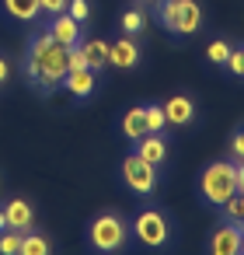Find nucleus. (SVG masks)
<instances>
[{
  "label": "nucleus",
  "instance_id": "11",
  "mask_svg": "<svg viewBox=\"0 0 244 255\" xmlns=\"http://www.w3.org/2000/svg\"><path fill=\"white\" fill-rule=\"evenodd\" d=\"M4 217H7V227H11V231H21V234H25V231L35 227V206H32L28 199H21V196L4 206Z\"/></svg>",
  "mask_w": 244,
  "mask_h": 255
},
{
  "label": "nucleus",
  "instance_id": "14",
  "mask_svg": "<svg viewBox=\"0 0 244 255\" xmlns=\"http://www.w3.org/2000/svg\"><path fill=\"white\" fill-rule=\"evenodd\" d=\"M136 154L143 161H150V164H164L167 161V140L161 133H147V136L136 140Z\"/></svg>",
  "mask_w": 244,
  "mask_h": 255
},
{
  "label": "nucleus",
  "instance_id": "32",
  "mask_svg": "<svg viewBox=\"0 0 244 255\" xmlns=\"http://www.w3.org/2000/svg\"><path fill=\"white\" fill-rule=\"evenodd\" d=\"M241 255H244V245H241Z\"/></svg>",
  "mask_w": 244,
  "mask_h": 255
},
{
  "label": "nucleus",
  "instance_id": "21",
  "mask_svg": "<svg viewBox=\"0 0 244 255\" xmlns=\"http://www.w3.org/2000/svg\"><path fill=\"white\" fill-rule=\"evenodd\" d=\"M164 129H167L164 109H161V105H147V133H161V136H164Z\"/></svg>",
  "mask_w": 244,
  "mask_h": 255
},
{
  "label": "nucleus",
  "instance_id": "19",
  "mask_svg": "<svg viewBox=\"0 0 244 255\" xmlns=\"http://www.w3.org/2000/svg\"><path fill=\"white\" fill-rule=\"evenodd\" d=\"M230 49H234V46H230L227 39H213V42L206 46V60H209L213 67H223L227 56H230Z\"/></svg>",
  "mask_w": 244,
  "mask_h": 255
},
{
  "label": "nucleus",
  "instance_id": "7",
  "mask_svg": "<svg viewBox=\"0 0 244 255\" xmlns=\"http://www.w3.org/2000/svg\"><path fill=\"white\" fill-rule=\"evenodd\" d=\"M241 245H244V231L220 220L206 238V255H241Z\"/></svg>",
  "mask_w": 244,
  "mask_h": 255
},
{
  "label": "nucleus",
  "instance_id": "29",
  "mask_svg": "<svg viewBox=\"0 0 244 255\" xmlns=\"http://www.w3.org/2000/svg\"><path fill=\"white\" fill-rule=\"evenodd\" d=\"M237 192H244V161H237Z\"/></svg>",
  "mask_w": 244,
  "mask_h": 255
},
{
  "label": "nucleus",
  "instance_id": "16",
  "mask_svg": "<svg viewBox=\"0 0 244 255\" xmlns=\"http://www.w3.org/2000/svg\"><path fill=\"white\" fill-rule=\"evenodd\" d=\"M18 255H53V241L32 227V231L21 234V248H18Z\"/></svg>",
  "mask_w": 244,
  "mask_h": 255
},
{
  "label": "nucleus",
  "instance_id": "27",
  "mask_svg": "<svg viewBox=\"0 0 244 255\" xmlns=\"http://www.w3.org/2000/svg\"><path fill=\"white\" fill-rule=\"evenodd\" d=\"M84 67V56H81V49H70V70H81Z\"/></svg>",
  "mask_w": 244,
  "mask_h": 255
},
{
  "label": "nucleus",
  "instance_id": "23",
  "mask_svg": "<svg viewBox=\"0 0 244 255\" xmlns=\"http://www.w3.org/2000/svg\"><path fill=\"white\" fill-rule=\"evenodd\" d=\"M223 67L230 70V77H237V81H244V46H234Z\"/></svg>",
  "mask_w": 244,
  "mask_h": 255
},
{
  "label": "nucleus",
  "instance_id": "31",
  "mask_svg": "<svg viewBox=\"0 0 244 255\" xmlns=\"http://www.w3.org/2000/svg\"><path fill=\"white\" fill-rule=\"evenodd\" d=\"M136 4H150V0H136Z\"/></svg>",
  "mask_w": 244,
  "mask_h": 255
},
{
  "label": "nucleus",
  "instance_id": "8",
  "mask_svg": "<svg viewBox=\"0 0 244 255\" xmlns=\"http://www.w3.org/2000/svg\"><path fill=\"white\" fill-rule=\"evenodd\" d=\"M161 109H164L167 126H174V129H188V126L195 123V98H192V95H185V91L171 95Z\"/></svg>",
  "mask_w": 244,
  "mask_h": 255
},
{
  "label": "nucleus",
  "instance_id": "9",
  "mask_svg": "<svg viewBox=\"0 0 244 255\" xmlns=\"http://www.w3.org/2000/svg\"><path fill=\"white\" fill-rule=\"evenodd\" d=\"M46 32H49L60 46H67V49H77V46L84 42V25H81V21H74L67 11H63V14H53Z\"/></svg>",
  "mask_w": 244,
  "mask_h": 255
},
{
  "label": "nucleus",
  "instance_id": "12",
  "mask_svg": "<svg viewBox=\"0 0 244 255\" xmlns=\"http://www.w3.org/2000/svg\"><path fill=\"white\" fill-rule=\"evenodd\" d=\"M94 84H98V77H94V70H87V67L70 70V74H67V81H63V88H67L77 102H87V98L94 95Z\"/></svg>",
  "mask_w": 244,
  "mask_h": 255
},
{
  "label": "nucleus",
  "instance_id": "13",
  "mask_svg": "<svg viewBox=\"0 0 244 255\" xmlns=\"http://www.w3.org/2000/svg\"><path fill=\"white\" fill-rule=\"evenodd\" d=\"M77 49H81V56H84V67H87V70L101 74V70L108 67V42H105V39H84Z\"/></svg>",
  "mask_w": 244,
  "mask_h": 255
},
{
  "label": "nucleus",
  "instance_id": "1",
  "mask_svg": "<svg viewBox=\"0 0 244 255\" xmlns=\"http://www.w3.org/2000/svg\"><path fill=\"white\" fill-rule=\"evenodd\" d=\"M70 74V49L60 46L49 32H39L25 49V77L39 95H53L63 88Z\"/></svg>",
  "mask_w": 244,
  "mask_h": 255
},
{
  "label": "nucleus",
  "instance_id": "6",
  "mask_svg": "<svg viewBox=\"0 0 244 255\" xmlns=\"http://www.w3.org/2000/svg\"><path fill=\"white\" fill-rule=\"evenodd\" d=\"M119 178H122V185H126L133 196H140V199L154 196V192H157V182H161V178H157V164L143 161L136 150L122 157V164H119Z\"/></svg>",
  "mask_w": 244,
  "mask_h": 255
},
{
  "label": "nucleus",
  "instance_id": "30",
  "mask_svg": "<svg viewBox=\"0 0 244 255\" xmlns=\"http://www.w3.org/2000/svg\"><path fill=\"white\" fill-rule=\"evenodd\" d=\"M7 227V217H4V210H0V231H4Z\"/></svg>",
  "mask_w": 244,
  "mask_h": 255
},
{
  "label": "nucleus",
  "instance_id": "17",
  "mask_svg": "<svg viewBox=\"0 0 244 255\" xmlns=\"http://www.w3.org/2000/svg\"><path fill=\"white\" fill-rule=\"evenodd\" d=\"M4 11H7V18H14V21H35V18L42 14L39 0H4Z\"/></svg>",
  "mask_w": 244,
  "mask_h": 255
},
{
  "label": "nucleus",
  "instance_id": "25",
  "mask_svg": "<svg viewBox=\"0 0 244 255\" xmlns=\"http://www.w3.org/2000/svg\"><path fill=\"white\" fill-rule=\"evenodd\" d=\"M67 14L84 25V21L91 18V4H87V0H67Z\"/></svg>",
  "mask_w": 244,
  "mask_h": 255
},
{
  "label": "nucleus",
  "instance_id": "15",
  "mask_svg": "<svg viewBox=\"0 0 244 255\" xmlns=\"http://www.w3.org/2000/svg\"><path fill=\"white\" fill-rule=\"evenodd\" d=\"M122 136L129 140V143H136L140 136H147V105H133V109H126V116H122Z\"/></svg>",
  "mask_w": 244,
  "mask_h": 255
},
{
  "label": "nucleus",
  "instance_id": "26",
  "mask_svg": "<svg viewBox=\"0 0 244 255\" xmlns=\"http://www.w3.org/2000/svg\"><path fill=\"white\" fill-rule=\"evenodd\" d=\"M39 7H42V14H63L67 11V0H39Z\"/></svg>",
  "mask_w": 244,
  "mask_h": 255
},
{
  "label": "nucleus",
  "instance_id": "4",
  "mask_svg": "<svg viewBox=\"0 0 244 255\" xmlns=\"http://www.w3.org/2000/svg\"><path fill=\"white\" fill-rule=\"evenodd\" d=\"M129 238H136V245L150 248V252H164L174 238V224L167 217V210L161 206H143L133 224H129Z\"/></svg>",
  "mask_w": 244,
  "mask_h": 255
},
{
  "label": "nucleus",
  "instance_id": "5",
  "mask_svg": "<svg viewBox=\"0 0 244 255\" xmlns=\"http://www.w3.org/2000/svg\"><path fill=\"white\" fill-rule=\"evenodd\" d=\"M157 14H161V25H164L171 35H178V39L195 35V32L202 28V21H206L199 0H161Z\"/></svg>",
  "mask_w": 244,
  "mask_h": 255
},
{
  "label": "nucleus",
  "instance_id": "10",
  "mask_svg": "<svg viewBox=\"0 0 244 255\" xmlns=\"http://www.w3.org/2000/svg\"><path fill=\"white\" fill-rule=\"evenodd\" d=\"M108 67H115V70H136L140 67V46L133 35L108 42Z\"/></svg>",
  "mask_w": 244,
  "mask_h": 255
},
{
  "label": "nucleus",
  "instance_id": "28",
  "mask_svg": "<svg viewBox=\"0 0 244 255\" xmlns=\"http://www.w3.org/2000/svg\"><path fill=\"white\" fill-rule=\"evenodd\" d=\"M7 77H11V63L0 56V84H7Z\"/></svg>",
  "mask_w": 244,
  "mask_h": 255
},
{
  "label": "nucleus",
  "instance_id": "3",
  "mask_svg": "<svg viewBox=\"0 0 244 255\" xmlns=\"http://www.w3.org/2000/svg\"><path fill=\"white\" fill-rule=\"evenodd\" d=\"M87 245L98 255H119L129 245V220L119 210H101L87 224Z\"/></svg>",
  "mask_w": 244,
  "mask_h": 255
},
{
  "label": "nucleus",
  "instance_id": "20",
  "mask_svg": "<svg viewBox=\"0 0 244 255\" xmlns=\"http://www.w3.org/2000/svg\"><path fill=\"white\" fill-rule=\"evenodd\" d=\"M119 25H122V32H126V35H133V39H136V35L147 28V14H143V11H126Z\"/></svg>",
  "mask_w": 244,
  "mask_h": 255
},
{
  "label": "nucleus",
  "instance_id": "24",
  "mask_svg": "<svg viewBox=\"0 0 244 255\" xmlns=\"http://www.w3.org/2000/svg\"><path fill=\"white\" fill-rule=\"evenodd\" d=\"M227 157L230 161H244V123L230 133V147H227Z\"/></svg>",
  "mask_w": 244,
  "mask_h": 255
},
{
  "label": "nucleus",
  "instance_id": "18",
  "mask_svg": "<svg viewBox=\"0 0 244 255\" xmlns=\"http://www.w3.org/2000/svg\"><path fill=\"white\" fill-rule=\"evenodd\" d=\"M220 220H227V224H234V227L244 231V192H234V196L220 206Z\"/></svg>",
  "mask_w": 244,
  "mask_h": 255
},
{
  "label": "nucleus",
  "instance_id": "2",
  "mask_svg": "<svg viewBox=\"0 0 244 255\" xmlns=\"http://www.w3.org/2000/svg\"><path fill=\"white\" fill-rule=\"evenodd\" d=\"M234 192H237V161L216 157L199 171V199H202V206L220 210Z\"/></svg>",
  "mask_w": 244,
  "mask_h": 255
},
{
  "label": "nucleus",
  "instance_id": "22",
  "mask_svg": "<svg viewBox=\"0 0 244 255\" xmlns=\"http://www.w3.org/2000/svg\"><path fill=\"white\" fill-rule=\"evenodd\" d=\"M18 248H21V231L4 227L0 231V255H18Z\"/></svg>",
  "mask_w": 244,
  "mask_h": 255
}]
</instances>
